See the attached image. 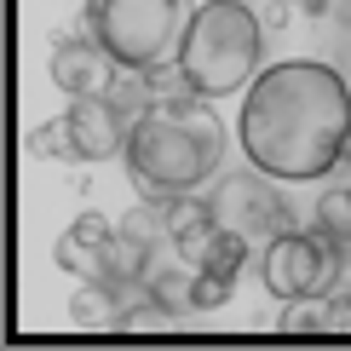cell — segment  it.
Masks as SVG:
<instances>
[{
    "mask_svg": "<svg viewBox=\"0 0 351 351\" xmlns=\"http://www.w3.org/2000/svg\"><path fill=\"white\" fill-rule=\"evenodd\" d=\"M23 150L35 156V162H58V156H75V133H69V115H58V121L35 127V133L23 138Z\"/></svg>",
    "mask_w": 351,
    "mask_h": 351,
    "instance_id": "14",
    "label": "cell"
},
{
    "mask_svg": "<svg viewBox=\"0 0 351 351\" xmlns=\"http://www.w3.org/2000/svg\"><path fill=\"white\" fill-rule=\"evenodd\" d=\"M69 230H75V237H86V242H98V247H110V242H115V225H110L104 213H81Z\"/></svg>",
    "mask_w": 351,
    "mask_h": 351,
    "instance_id": "18",
    "label": "cell"
},
{
    "mask_svg": "<svg viewBox=\"0 0 351 351\" xmlns=\"http://www.w3.org/2000/svg\"><path fill=\"white\" fill-rule=\"evenodd\" d=\"M294 12H300V0H254V18L265 23V35H271V29H288Z\"/></svg>",
    "mask_w": 351,
    "mask_h": 351,
    "instance_id": "17",
    "label": "cell"
},
{
    "mask_svg": "<svg viewBox=\"0 0 351 351\" xmlns=\"http://www.w3.org/2000/svg\"><path fill=\"white\" fill-rule=\"evenodd\" d=\"M115 288L110 282H81L75 294H69V317H75L81 328H115Z\"/></svg>",
    "mask_w": 351,
    "mask_h": 351,
    "instance_id": "11",
    "label": "cell"
},
{
    "mask_svg": "<svg viewBox=\"0 0 351 351\" xmlns=\"http://www.w3.org/2000/svg\"><path fill=\"white\" fill-rule=\"evenodd\" d=\"M276 334H294V340H305V334H328V294H294V300H282Z\"/></svg>",
    "mask_w": 351,
    "mask_h": 351,
    "instance_id": "10",
    "label": "cell"
},
{
    "mask_svg": "<svg viewBox=\"0 0 351 351\" xmlns=\"http://www.w3.org/2000/svg\"><path fill=\"white\" fill-rule=\"evenodd\" d=\"M121 64L98 47V40H81V35H58L52 40V81L64 86L69 98H104Z\"/></svg>",
    "mask_w": 351,
    "mask_h": 351,
    "instance_id": "7",
    "label": "cell"
},
{
    "mask_svg": "<svg viewBox=\"0 0 351 351\" xmlns=\"http://www.w3.org/2000/svg\"><path fill=\"white\" fill-rule=\"evenodd\" d=\"M259 52H265V23L242 0H202L184 29L179 64L202 98H230L254 81Z\"/></svg>",
    "mask_w": 351,
    "mask_h": 351,
    "instance_id": "3",
    "label": "cell"
},
{
    "mask_svg": "<svg viewBox=\"0 0 351 351\" xmlns=\"http://www.w3.org/2000/svg\"><path fill=\"white\" fill-rule=\"evenodd\" d=\"M208 208H213V225H219V230H237L247 247H254V242H271L282 225H294L288 202L271 190V173H259V167L225 173L219 190L208 196Z\"/></svg>",
    "mask_w": 351,
    "mask_h": 351,
    "instance_id": "6",
    "label": "cell"
},
{
    "mask_svg": "<svg viewBox=\"0 0 351 351\" xmlns=\"http://www.w3.org/2000/svg\"><path fill=\"white\" fill-rule=\"evenodd\" d=\"M230 282H237V276H225V271L202 265L196 276H190V311H219V305L230 300Z\"/></svg>",
    "mask_w": 351,
    "mask_h": 351,
    "instance_id": "15",
    "label": "cell"
},
{
    "mask_svg": "<svg viewBox=\"0 0 351 351\" xmlns=\"http://www.w3.org/2000/svg\"><path fill=\"white\" fill-rule=\"evenodd\" d=\"M351 138V93L328 64H271L242 104V150L271 179H328Z\"/></svg>",
    "mask_w": 351,
    "mask_h": 351,
    "instance_id": "1",
    "label": "cell"
},
{
    "mask_svg": "<svg viewBox=\"0 0 351 351\" xmlns=\"http://www.w3.org/2000/svg\"><path fill=\"white\" fill-rule=\"evenodd\" d=\"M317 230L351 254V190H346V184H340V190H328V196L317 202Z\"/></svg>",
    "mask_w": 351,
    "mask_h": 351,
    "instance_id": "13",
    "label": "cell"
},
{
    "mask_svg": "<svg viewBox=\"0 0 351 351\" xmlns=\"http://www.w3.org/2000/svg\"><path fill=\"white\" fill-rule=\"evenodd\" d=\"M127 173H133L138 202L173 208V196L208 184L225 162V127L202 93L190 98H156L144 121L127 133Z\"/></svg>",
    "mask_w": 351,
    "mask_h": 351,
    "instance_id": "2",
    "label": "cell"
},
{
    "mask_svg": "<svg viewBox=\"0 0 351 351\" xmlns=\"http://www.w3.org/2000/svg\"><path fill=\"white\" fill-rule=\"evenodd\" d=\"M190 18H196L190 0H86L93 40L121 69H156L179 58Z\"/></svg>",
    "mask_w": 351,
    "mask_h": 351,
    "instance_id": "4",
    "label": "cell"
},
{
    "mask_svg": "<svg viewBox=\"0 0 351 351\" xmlns=\"http://www.w3.org/2000/svg\"><path fill=\"white\" fill-rule=\"evenodd\" d=\"M52 259H58L69 276H81V282H110V288H115V276H110V247L86 242V237H75V230H64V237H58Z\"/></svg>",
    "mask_w": 351,
    "mask_h": 351,
    "instance_id": "9",
    "label": "cell"
},
{
    "mask_svg": "<svg viewBox=\"0 0 351 351\" xmlns=\"http://www.w3.org/2000/svg\"><path fill=\"white\" fill-rule=\"evenodd\" d=\"M173 328V311L156 294H144L138 305H121L115 311V334H167Z\"/></svg>",
    "mask_w": 351,
    "mask_h": 351,
    "instance_id": "12",
    "label": "cell"
},
{
    "mask_svg": "<svg viewBox=\"0 0 351 351\" xmlns=\"http://www.w3.org/2000/svg\"><path fill=\"white\" fill-rule=\"evenodd\" d=\"M346 247L328 242L323 230H305V225H282L265 242V288L276 300H294V294H340L346 288Z\"/></svg>",
    "mask_w": 351,
    "mask_h": 351,
    "instance_id": "5",
    "label": "cell"
},
{
    "mask_svg": "<svg viewBox=\"0 0 351 351\" xmlns=\"http://www.w3.org/2000/svg\"><path fill=\"white\" fill-rule=\"evenodd\" d=\"M190 276H196L190 265L184 271H150V276H144V288H150L167 311H190Z\"/></svg>",
    "mask_w": 351,
    "mask_h": 351,
    "instance_id": "16",
    "label": "cell"
},
{
    "mask_svg": "<svg viewBox=\"0 0 351 351\" xmlns=\"http://www.w3.org/2000/svg\"><path fill=\"white\" fill-rule=\"evenodd\" d=\"M69 133H75L81 162H110L115 150H127V127L115 121L110 98H69Z\"/></svg>",
    "mask_w": 351,
    "mask_h": 351,
    "instance_id": "8",
    "label": "cell"
}]
</instances>
